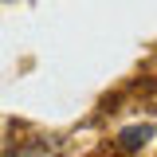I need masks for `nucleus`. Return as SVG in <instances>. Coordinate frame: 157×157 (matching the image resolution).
<instances>
[{
	"label": "nucleus",
	"instance_id": "f257e3e1",
	"mask_svg": "<svg viewBox=\"0 0 157 157\" xmlns=\"http://www.w3.org/2000/svg\"><path fill=\"white\" fill-rule=\"evenodd\" d=\"M149 137H153V126L145 122V126H126L122 134H118V149L122 153H141L145 145H149Z\"/></svg>",
	"mask_w": 157,
	"mask_h": 157
},
{
	"label": "nucleus",
	"instance_id": "f03ea898",
	"mask_svg": "<svg viewBox=\"0 0 157 157\" xmlns=\"http://www.w3.org/2000/svg\"><path fill=\"white\" fill-rule=\"evenodd\" d=\"M16 157H63V153H59V141H51V145H47V141H32V145H24Z\"/></svg>",
	"mask_w": 157,
	"mask_h": 157
}]
</instances>
